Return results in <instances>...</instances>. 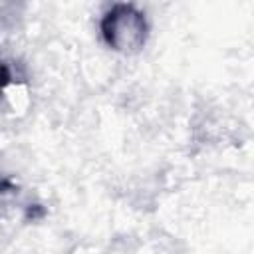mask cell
Wrapping results in <instances>:
<instances>
[{
	"instance_id": "cell-1",
	"label": "cell",
	"mask_w": 254,
	"mask_h": 254,
	"mask_svg": "<svg viewBox=\"0 0 254 254\" xmlns=\"http://www.w3.org/2000/svg\"><path fill=\"white\" fill-rule=\"evenodd\" d=\"M147 20L133 4H115L101 18V36L105 44L123 54L137 52L147 42Z\"/></svg>"
},
{
	"instance_id": "cell-2",
	"label": "cell",
	"mask_w": 254,
	"mask_h": 254,
	"mask_svg": "<svg viewBox=\"0 0 254 254\" xmlns=\"http://www.w3.org/2000/svg\"><path fill=\"white\" fill-rule=\"evenodd\" d=\"M10 79H12V75H10V69L0 62V93L4 91V87L10 83Z\"/></svg>"
},
{
	"instance_id": "cell-3",
	"label": "cell",
	"mask_w": 254,
	"mask_h": 254,
	"mask_svg": "<svg viewBox=\"0 0 254 254\" xmlns=\"http://www.w3.org/2000/svg\"><path fill=\"white\" fill-rule=\"evenodd\" d=\"M12 189H14V185H12L10 181H6V179H2V181H0V194H2V192H6V190H12Z\"/></svg>"
}]
</instances>
